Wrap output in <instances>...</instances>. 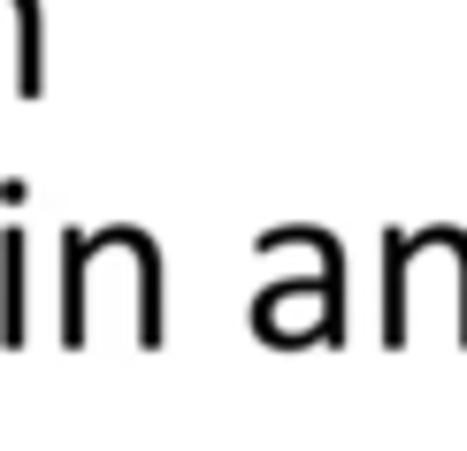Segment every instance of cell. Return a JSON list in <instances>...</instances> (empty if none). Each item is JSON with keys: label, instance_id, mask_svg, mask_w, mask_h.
Masks as SVG:
<instances>
[{"label": "cell", "instance_id": "obj_2", "mask_svg": "<svg viewBox=\"0 0 467 451\" xmlns=\"http://www.w3.org/2000/svg\"><path fill=\"white\" fill-rule=\"evenodd\" d=\"M85 268H92L85 230H62V344L69 352L85 344Z\"/></svg>", "mask_w": 467, "mask_h": 451}, {"label": "cell", "instance_id": "obj_1", "mask_svg": "<svg viewBox=\"0 0 467 451\" xmlns=\"http://www.w3.org/2000/svg\"><path fill=\"white\" fill-rule=\"evenodd\" d=\"M31 337V245L24 230H0V344L24 352Z\"/></svg>", "mask_w": 467, "mask_h": 451}]
</instances>
